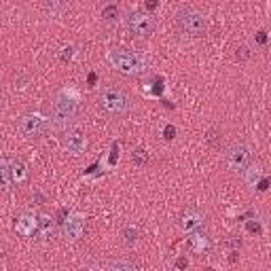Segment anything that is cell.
<instances>
[{"label": "cell", "mask_w": 271, "mask_h": 271, "mask_svg": "<svg viewBox=\"0 0 271 271\" xmlns=\"http://www.w3.org/2000/svg\"><path fill=\"white\" fill-rule=\"evenodd\" d=\"M248 55H250V53H248V47H241V49H239V60H246Z\"/></svg>", "instance_id": "29"}, {"label": "cell", "mask_w": 271, "mask_h": 271, "mask_svg": "<svg viewBox=\"0 0 271 271\" xmlns=\"http://www.w3.org/2000/svg\"><path fill=\"white\" fill-rule=\"evenodd\" d=\"M163 89H165V85H163V77H157L155 81L146 83L144 87H142V93H144L146 97H161Z\"/></svg>", "instance_id": "16"}, {"label": "cell", "mask_w": 271, "mask_h": 271, "mask_svg": "<svg viewBox=\"0 0 271 271\" xmlns=\"http://www.w3.org/2000/svg\"><path fill=\"white\" fill-rule=\"evenodd\" d=\"M38 225H40V216L34 212H23L21 216H17L15 220V231L21 237H32L34 233H38Z\"/></svg>", "instance_id": "10"}, {"label": "cell", "mask_w": 271, "mask_h": 271, "mask_svg": "<svg viewBox=\"0 0 271 271\" xmlns=\"http://www.w3.org/2000/svg\"><path fill=\"white\" fill-rule=\"evenodd\" d=\"M11 161V176H13V182L15 184H21L28 180V167L26 163L17 161V159H9Z\"/></svg>", "instance_id": "17"}, {"label": "cell", "mask_w": 271, "mask_h": 271, "mask_svg": "<svg viewBox=\"0 0 271 271\" xmlns=\"http://www.w3.org/2000/svg\"><path fill=\"white\" fill-rule=\"evenodd\" d=\"M108 269H112V271H132V269H136V263L134 261H110L108 263Z\"/></svg>", "instance_id": "20"}, {"label": "cell", "mask_w": 271, "mask_h": 271, "mask_svg": "<svg viewBox=\"0 0 271 271\" xmlns=\"http://www.w3.org/2000/svg\"><path fill=\"white\" fill-rule=\"evenodd\" d=\"M60 144L66 153L79 157L85 153V149H87V138H85L83 132H79V130H66V132H62Z\"/></svg>", "instance_id": "9"}, {"label": "cell", "mask_w": 271, "mask_h": 271, "mask_svg": "<svg viewBox=\"0 0 271 271\" xmlns=\"http://www.w3.org/2000/svg\"><path fill=\"white\" fill-rule=\"evenodd\" d=\"M55 231V218L47 216V214H40V225H38V237L42 241H49L53 237Z\"/></svg>", "instance_id": "13"}, {"label": "cell", "mask_w": 271, "mask_h": 271, "mask_svg": "<svg viewBox=\"0 0 271 271\" xmlns=\"http://www.w3.org/2000/svg\"><path fill=\"white\" fill-rule=\"evenodd\" d=\"M174 136H176V127L174 125H165L163 127V138L165 140H174Z\"/></svg>", "instance_id": "26"}, {"label": "cell", "mask_w": 271, "mask_h": 271, "mask_svg": "<svg viewBox=\"0 0 271 271\" xmlns=\"http://www.w3.org/2000/svg\"><path fill=\"white\" fill-rule=\"evenodd\" d=\"M225 163L231 172H239L244 174L246 167L252 163V151L246 142H235L229 149L225 151Z\"/></svg>", "instance_id": "5"}, {"label": "cell", "mask_w": 271, "mask_h": 271, "mask_svg": "<svg viewBox=\"0 0 271 271\" xmlns=\"http://www.w3.org/2000/svg\"><path fill=\"white\" fill-rule=\"evenodd\" d=\"M51 130V119H47L40 112H28L19 119V132L26 138H38Z\"/></svg>", "instance_id": "7"}, {"label": "cell", "mask_w": 271, "mask_h": 271, "mask_svg": "<svg viewBox=\"0 0 271 271\" xmlns=\"http://www.w3.org/2000/svg\"><path fill=\"white\" fill-rule=\"evenodd\" d=\"M204 223H206V216H204L202 212H197V210H189V212L182 216V229L187 231V233H195V231L202 229Z\"/></svg>", "instance_id": "11"}, {"label": "cell", "mask_w": 271, "mask_h": 271, "mask_svg": "<svg viewBox=\"0 0 271 271\" xmlns=\"http://www.w3.org/2000/svg\"><path fill=\"white\" fill-rule=\"evenodd\" d=\"M261 178H263V167L259 163H250L246 167V172H244L246 184H248V187H256V184L261 182Z\"/></svg>", "instance_id": "14"}, {"label": "cell", "mask_w": 271, "mask_h": 271, "mask_svg": "<svg viewBox=\"0 0 271 271\" xmlns=\"http://www.w3.org/2000/svg\"><path fill=\"white\" fill-rule=\"evenodd\" d=\"M77 45H64L62 49H60V60L64 62V64H68V62H72L75 58H77Z\"/></svg>", "instance_id": "19"}, {"label": "cell", "mask_w": 271, "mask_h": 271, "mask_svg": "<svg viewBox=\"0 0 271 271\" xmlns=\"http://www.w3.org/2000/svg\"><path fill=\"white\" fill-rule=\"evenodd\" d=\"M108 64L119 70L125 77H138L149 70V60L146 55L136 53V51H127V49H110L106 53Z\"/></svg>", "instance_id": "2"}, {"label": "cell", "mask_w": 271, "mask_h": 271, "mask_svg": "<svg viewBox=\"0 0 271 271\" xmlns=\"http://www.w3.org/2000/svg\"><path fill=\"white\" fill-rule=\"evenodd\" d=\"M0 176H3V184H5V189H11L13 184V176H11V161L9 159H3L0 161Z\"/></svg>", "instance_id": "18"}, {"label": "cell", "mask_w": 271, "mask_h": 271, "mask_svg": "<svg viewBox=\"0 0 271 271\" xmlns=\"http://www.w3.org/2000/svg\"><path fill=\"white\" fill-rule=\"evenodd\" d=\"M256 40H259L261 45H265V42H267V36H265V32H259V34H256Z\"/></svg>", "instance_id": "30"}, {"label": "cell", "mask_w": 271, "mask_h": 271, "mask_svg": "<svg viewBox=\"0 0 271 271\" xmlns=\"http://www.w3.org/2000/svg\"><path fill=\"white\" fill-rule=\"evenodd\" d=\"M246 229H248V233H252V235H261L263 233V225L259 223V220H248V225H246Z\"/></svg>", "instance_id": "25"}, {"label": "cell", "mask_w": 271, "mask_h": 271, "mask_svg": "<svg viewBox=\"0 0 271 271\" xmlns=\"http://www.w3.org/2000/svg\"><path fill=\"white\" fill-rule=\"evenodd\" d=\"M125 28H127V32H130L132 36H138V38H149L155 34L157 30V21L155 17L151 15V13H130L125 19Z\"/></svg>", "instance_id": "6"}, {"label": "cell", "mask_w": 271, "mask_h": 271, "mask_svg": "<svg viewBox=\"0 0 271 271\" xmlns=\"http://www.w3.org/2000/svg\"><path fill=\"white\" fill-rule=\"evenodd\" d=\"M100 104L110 115H127L134 106L132 97L121 87H104L102 93H100Z\"/></svg>", "instance_id": "4"}, {"label": "cell", "mask_w": 271, "mask_h": 271, "mask_svg": "<svg viewBox=\"0 0 271 271\" xmlns=\"http://www.w3.org/2000/svg\"><path fill=\"white\" fill-rule=\"evenodd\" d=\"M189 241H191V248H193L195 254H208V252L212 250V239H210L206 233L195 231V233L189 237Z\"/></svg>", "instance_id": "12"}, {"label": "cell", "mask_w": 271, "mask_h": 271, "mask_svg": "<svg viewBox=\"0 0 271 271\" xmlns=\"http://www.w3.org/2000/svg\"><path fill=\"white\" fill-rule=\"evenodd\" d=\"M102 17H104L106 21H115V19L119 17V7H117V5L104 7V9H102Z\"/></svg>", "instance_id": "21"}, {"label": "cell", "mask_w": 271, "mask_h": 271, "mask_svg": "<svg viewBox=\"0 0 271 271\" xmlns=\"http://www.w3.org/2000/svg\"><path fill=\"white\" fill-rule=\"evenodd\" d=\"M47 9L51 11V15L55 17V15H60V13H62L64 3H62V0H49V3H47Z\"/></svg>", "instance_id": "24"}, {"label": "cell", "mask_w": 271, "mask_h": 271, "mask_svg": "<svg viewBox=\"0 0 271 271\" xmlns=\"http://www.w3.org/2000/svg\"><path fill=\"white\" fill-rule=\"evenodd\" d=\"M176 267H178V269H187V267H189V261L184 259V256H180V259H176Z\"/></svg>", "instance_id": "27"}, {"label": "cell", "mask_w": 271, "mask_h": 271, "mask_svg": "<svg viewBox=\"0 0 271 271\" xmlns=\"http://www.w3.org/2000/svg\"><path fill=\"white\" fill-rule=\"evenodd\" d=\"M123 237H125V244H136V239H138V231H136V227H125L123 229Z\"/></svg>", "instance_id": "23"}, {"label": "cell", "mask_w": 271, "mask_h": 271, "mask_svg": "<svg viewBox=\"0 0 271 271\" xmlns=\"http://www.w3.org/2000/svg\"><path fill=\"white\" fill-rule=\"evenodd\" d=\"M85 223H87V218H85V214L81 212H72L70 216L66 218L64 227H62V235L66 241H70V244H75V241H79L85 233Z\"/></svg>", "instance_id": "8"}, {"label": "cell", "mask_w": 271, "mask_h": 271, "mask_svg": "<svg viewBox=\"0 0 271 271\" xmlns=\"http://www.w3.org/2000/svg\"><path fill=\"white\" fill-rule=\"evenodd\" d=\"M81 91L72 85H66L62 87L53 97V110H51V130L55 132H66L68 125L72 123L79 115L81 108Z\"/></svg>", "instance_id": "1"}, {"label": "cell", "mask_w": 271, "mask_h": 271, "mask_svg": "<svg viewBox=\"0 0 271 271\" xmlns=\"http://www.w3.org/2000/svg\"><path fill=\"white\" fill-rule=\"evenodd\" d=\"M119 159H121V144H119V142L115 140V142H112V144H110V153H108V157H106V159L102 161V165L108 169V172H112V169L117 167Z\"/></svg>", "instance_id": "15"}, {"label": "cell", "mask_w": 271, "mask_h": 271, "mask_svg": "<svg viewBox=\"0 0 271 271\" xmlns=\"http://www.w3.org/2000/svg\"><path fill=\"white\" fill-rule=\"evenodd\" d=\"M132 159H134V163H136V165H146L149 155H146V151H144V149H134Z\"/></svg>", "instance_id": "22"}, {"label": "cell", "mask_w": 271, "mask_h": 271, "mask_svg": "<svg viewBox=\"0 0 271 271\" xmlns=\"http://www.w3.org/2000/svg\"><path fill=\"white\" fill-rule=\"evenodd\" d=\"M176 28L182 36L202 38L208 32V19L202 11H197L193 7H182L176 13Z\"/></svg>", "instance_id": "3"}, {"label": "cell", "mask_w": 271, "mask_h": 271, "mask_svg": "<svg viewBox=\"0 0 271 271\" xmlns=\"http://www.w3.org/2000/svg\"><path fill=\"white\" fill-rule=\"evenodd\" d=\"M157 7H159V0H146V9L149 11H157Z\"/></svg>", "instance_id": "28"}]
</instances>
